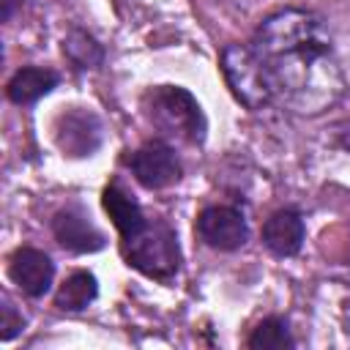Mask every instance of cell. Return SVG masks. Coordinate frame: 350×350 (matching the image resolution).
<instances>
[{
  "label": "cell",
  "instance_id": "1",
  "mask_svg": "<svg viewBox=\"0 0 350 350\" xmlns=\"http://www.w3.org/2000/svg\"><path fill=\"white\" fill-rule=\"evenodd\" d=\"M252 49L273 101L295 115H320L345 96V74L325 22L306 8H282L260 22Z\"/></svg>",
  "mask_w": 350,
  "mask_h": 350
},
{
  "label": "cell",
  "instance_id": "2",
  "mask_svg": "<svg viewBox=\"0 0 350 350\" xmlns=\"http://www.w3.org/2000/svg\"><path fill=\"white\" fill-rule=\"evenodd\" d=\"M139 107L148 123L159 129L164 137L183 139L189 145H202L208 120L202 115V107L186 88H178V85L148 88L139 98Z\"/></svg>",
  "mask_w": 350,
  "mask_h": 350
},
{
  "label": "cell",
  "instance_id": "3",
  "mask_svg": "<svg viewBox=\"0 0 350 350\" xmlns=\"http://www.w3.org/2000/svg\"><path fill=\"white\" fill-rule=\"evenodd\" d=\"M120 252L134 271L159 282H170L180 271V260H183L178 232L164 219L148 221V227L134 241L120 243Z\"/></svg>",
  "mask_w": 350,
  "mask_h": 350
},
{
  "label": "cell",
  "instance_id": "4",
  "mask_svg": "<svg viewBox=\"0 0 350 350\" xmlns=\"http://www.w3.org/2000/svg\"><path fill=\"white\" fill-rule=\"evenodd\" d=\"M221 74H224L232 96L243 107L262 109L265 104L273 101V93L268 88L262 63L254 55L252 44H227L224 52H221Z\"/></svg>",
  "mask_w": 350,
  "mask_h": 350
},
{
  "label": "cell",
  "instance_id": "5",
  "mask_svg": "<svg viewBox=\"0 0 350 350\" xmlns=\"http://www.w3.org/2000/svg\"><path fill=\"white\" fill-rule=\"evenodd\" d=\"M129 170L137 178V183L150 189V191L167 189V186L178 183L183 175V167H180L175 148L167 145L164 139H150V142L139 145L129 156Z\"/></svg>",
  "mask_w": 350,
  "mask_h": 350
},
{
  "label": "cell",
  "instance_id": "6",
  "mask_svg": "<svg viewBox=\"0 0 350 350\" xmlns=\"http://www.w3.org/2000/svg\"><path fill=\"white\" fill-rule=\"evenodd\" d=\"M55 142L66 156L85 159L93 156L104 142V126L96 112L74 107L55 118Z\"/></svg>",
  "mask_w": 350,
  "mask_h": 350
},
{
  "label": "cell",
  "instance_id": "7",
  "mask_svg": "<svg viewBox=\"0 0 350 350\" xmlns=\"http://www.w3.org/2000/svg\"><path fill=\"white\" fill-rule=\"evenodd\" d=\"M197 235L211 249L232 252L243 246L249 238L246 216L235 205H208L197 216Z\"/></svg>",
  "mask_w": 350,
  "mask_h": 350
},
{
  "label": "cell",
  "instance_id": "8",
  "mask_svg": "<svg viewBox=\"0 0 350 350\" xmlns=\"http://www.w3.org/2000/svg\"><path fill=\"white\" fill-rule=\"evenodd\" d=\"M52 232L57 243L74 254L101 252L107 246V235L90 221L82 205H66L52 216Z\"/></svg>",
  "mask_w": 350,
  "mask_h": 350
},
{
  "label": "cell",
  "instance_id": "9",
  "mask_svg": "<svg viewBox=\"0 0 350 350\" xmlns=\"http://www.w3.org/2000/svg\"><path fill=\"white\" fill-rule=\"evenodd\" d=\"M8 279L27 295V298H41L49 293L52 279H55V262L46 252L33 249V246H19L8 257Z\"/></svg>",
  "mask_w": 350,
  "mask_h": 350
},
{
  "label": "cell",
  "instance_id": "10",
  "mask_svg": "<svg viewBox=\"0 0 350 350\" xmlns=\"http://www.w3.org/2000/svg\"><path fill=\"white\" fill-rule=\"evenodd\" d=\"M101 202H104V211L109 213L115 230L120 232V243L134 241V238L148 227V221H150V219L145 216L142 205H139L126 189H120L118 183H109V186L104 189Z\"/></svg>",
  "mask_w": 350,
  "mask_h": 350
},
{
  "label": "cell",
  "instance_id": "11",
  "mask_svg": "<svg viewBox=\"0 0 350 350\" xmlns=\"http://www.w3.org/2000/svg\"><path fill=\"white\" fill-rule=\"evenodd\" d=\"M304 235H306L304 219L293 208H282V211L271 213L265 219V224H262V243L276 257H293V254H298V249L304 243Z\"/></svg>",
  "mask_w": 350,
  "mask_h": 350
},
{
  "label": "cell",
  "instance_id": "12",
  "mask_svg": "<svg viewBox=\"0 0 350 350\" xmlns=\"http://www.w3.org/2000/svg\"><path fill=\"white\" fill-rule=\"evenodd\" d=\"M57 82H60L57 71L41 68V66H25V68H19V71L8 79L5 93H8V98H11L14 104L25 107V104H36V101L44 98L46 93H52V90L57 88Z\"/></svg>",
  "mask_w": 350,
  "mask_h": 350
},
{
  "label": "cell",
  "instance_id": "13",
  "mask_svg": "<svg viewBox=\"0 0 350 350\" xmlns=\"http://www.w3.org/2000/svg\"><path fill=\"white\" fill-rule=\"evenodd\" d=\"M98 295V282L90 271H74L55 293V306L63 312H82Z\"/></svg>",
  "mask_w": 350,
  "mask_h": 350
},
{
  "label": "cell",
  "instance_id": "14",
  "mask_svg": "<svg viewBox=\"0 0 350 350\" xmlns=\"http://www.w3.org/2000/svg\"><path fill=\"white\" fill-rule=\"evenodd\" d=\"M63 55L77 66V68H98L104 63V49L101 44L85 33V30H71L63 41Z\"/></svg>",
  "mask_w": 350,
  "mask_h": 350
},
{
  "label": "cell",
  "instance_id": "15",
  "mask_svg": "<svg viewBox=\"0 0 350 350\" xmlns=\"http://www.w3.org/2000/svg\"><path fill=\"white\" fill-rule=\"evenodd\" d=\"M246 345L252 350H284V347H295V339L284 317H265L262 323H257Z\"/></svg>",
  "mask_w": 350,
  "mask_h": 350
},
{
  "label": "cell",
  "instance_id": "16",
  "mask_svg": "<svg viewBox=\"0 0 350 350\" xmlns=\"http://www.w3.org/2000/svg\"><path fill=\"white\" fill-rule=\"evenodd\" d=\"M22 328H25V317L16 314V309L11 306L8 298H3V309H0V339L3 342H11Z\"/></svg>",
  "mask_w": 350,
  "mask_h": 350
},
{
  "label": "cell",
  "instance_id": "17",
  "mask_svg": "<svg viewBox=\"0 0 350 350\" xmlns=\"http://www.w3.org/2000/svg\"><path fill=\"white\" fill-rule=\"evenodd\" d=\"M19 5H22V0H3V22H11V16Z\"/></svg>",
  "mask_w": 350,
  "mask_h": 350
}]
</instances>
